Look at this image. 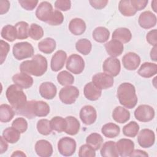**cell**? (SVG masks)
<instances>
[{
	"mask_svg": "<svg viewBox=\"0 0 157 157\" xmlns=\"http://www.w3.org/2000/svg\"><path fill=\"white\" fill-rule=\"evenodd\" d=\"M50 125L52 130L58 132H61L64 131L67 126V122L65 118L56 116L52 118L50 120Z\"/></svg>",
	"mask_w": 157,
	"mask_h": 157,
	"instance_id": "obj_40",
	"label": "cell"
},
{
	"mask_svg": "<svg viewBox=\"0 0 157 157\" xmlns=\"http://www.w3.org/2000/svg\"><path fill=\"white\" fill-rule=\"evenodd\" d=\"M47 59L41 55H36L31 60L23 61L20 65L21 72L36 77L43 75L47 70Z\"/></svg>",
	"mask_w": 157,
	"mask_h": 157,
	"instance_id": "obj_1",
	"label": "cell"
},
{
	"mask_svg": "<svg viewBox=\"0 0 157 157\" xmlns=\"http://www.w3.org/2000/svg\"><path fill=\"white\" fill-rule=\"evenodd\" d=\"M112 39L120 41L122 44L129 42L132 38L130 30L126 28H118L112 33Z\"/></svg>",
	"mask_w": 157,
	"mask_h": 157,
	"instance_id": "obj_27",
	"label": "cell"
},
{
	"mask_svg": "<svg viewBox=\"0 0 157 157\" xmlns=\"http://www.w3.org/2000/svg\"><path fill=\"white\" fill-rule=\"evenodd\" d=\"M118 9L120 13L126 17L134 15L137 11L131 4L130 0H121L118 4Z\"/></svg>",
	"mask_w": 157,
	"mask_h": 157,
	"instance_id": "obj_35",
	"label": "cell"
},
{
	"mask_svg": "<svg viewBox=\"0 0 157 157\" xmlns=\"http://www.w3.org/2000/svg\"><path fill=\"white\" fill-rule=\"evenodd\" d=\"M85 98L91 101L98 100L101 96L102 90L98 88L92 82L86 83L83 89Z\"/></svg>",
	"mask_w": 157,
	"mask_h": 157,
	"instance_id": "obj_23",
	"label": "cell"
},
{
	"mask_svg": "<svg viewBox=\"0 0 157 157\" xmlns=\"http://www.w3.org/2000/svg\"><path fill=\"white\" fill-rule=\"evenodd\" d=\"M131 157L134 156H140V157H148V155L146 151L141 150H134L132 153L130 155Z\"/></svg>",
	"mask_w": 157,
	"mask_h": 157,
	"instance_id": "obj_56",
	"label": "cell"
},
{
	"mask_svg": "<svg viewBox=\"0 0 157 157\" xmlns=\"http://www.w3.org/2000/svg\"><path fill=\"white\" fill-rule=\"evenodd\" d=\"M137 142L142 148H149L153 145L155 142V132L149 129H143L138 132Z\"/></svg>",
	"mask_w": 157,
	"mask_h": 157,
	"instance_id": "obj_12",
	"label": "cell"
},
{
	"mask_svg": "<svg viewBox=\"0 0 157 157\" xmlns=\"http://www.w3.org/2000/svg\"><path fill=\"white\" fill-rule=\"evenodd\" d=\"M92 82L102 90L112 87L113 85L114 80L111 75L105 72H99L93 76Z\"/></svg>",
	"mask_w": 157,
	"mask_h": 157,
	"instance_id": "obj_10",
	"label": "cell"
},
{
	"mask_svg": "<svg viewBox=\"0 0 157 157\" xmlns=\"http://www.w3.org/2000/svg\"><path fill=\"white\" fill-rule=\"evenodd\" d=\"M131 4L132 5L136 11L141 10L145 8L148 1V0H130Z\"/></svg>",
	"mask_w": 157,
	"mask_h": 157,
	"instance_id": "obj_52",
	"label": "cell"
},
{
	"mask_svg": "<svg viewBox=\"0 0 157 157\" xmlns=\"http://www.w3.org/2000/svg\"><path fill=\"white\" fill-rule=\"evenodd\" d=\"M0 153L2 154L3 153H4L5 151H7V148H8V144H7V142L4 139V137L2 136L0 137Z\"/></svg>",
	"mask_w": 157,
	"mask_h": 157,
	"instance_id": "obj_55",
	"label": "cell"
},
{
	"mask_svg": "<svg viewBox=\"0 0 157 157\" xmlns=\"http://www.w3.org/2000/svg\"><path fill=\"white\" fill-rule=\"evenodd\" d=\"M44 36L42 28L36 23H32L29 29V36L33 40H38Z\"/></svg>",
	"mask_w": 157,
	"mask_h": 157,
	"instance_id": "obj_44",
	"label": "cell"
},
{
	"mask_svg": "<svg viewBox=\"0 0 157 157\" xmlns=\"http://www.w3.org/2000/svg\"><path fill=\"white\" fill-rule=\"evenodd\" d=\"M139 131V125L136 121H132L126 124L123 128V133L124 136L129 137H136Z\"/></svg>",
	"mask_w": 157,
	"mask_h": 157,
	"instance_id": "obj_41",
	"label": "cell"
},
{
	"mask_svg": "<svg viewBox=\"0 0 157 157\" xmlns=\"http://www.w3.org/2000/svg\"><path fill=\"white\" fill-rule=\"evenodd\" d=\"M101 155L104 157H118L119 156L116 148V143L113 141L105 142L101 148Z\"/></svg>",
	"mask_w": 157,
	"mask_h": 157,
	"instance_id": "obj_28",
	"label": "cell"
},
{
	"mask_svg": "<svg viewBox=\"0 0 157 157\" xmlns=\"http://www.w3.org/2000/svg\"><path fill=\"white\" fill-rule=\"evenodd\" d=\"M139 25L144 29H150L156 24V17L151 12L147 10L140 13L138 20Z\"/></svg>",
	"mask_w": 157,
	"mask_h": 157,
	"instance_id": "obj_17",
	"label": "cell"
},
{
	"mask_svg": "<svg viewBox=\"0 0 157 157\" xmlns=\"http://www.w3.org/2000/svg\"><path fill=\"white\" fill-rule=\"evenodd\" d=\"M105 48L107 53L111 57L120 56L123 52V44L118 40L112 39L105 44Z\"/></svg>",
	"mask_w": 157,
	"mask_h": 157,
	"instance_id": "obj_22",
	"label": "cell"
},
{
	"mask_svg": "<svg viewBox=\"0 0 157 157\" xmlns=\"http://www.w3.org/2000/svg\"><path fill=\"white\" fill-rule=\"evenodd\" d=\"M59 153L64 156H72L76 150L75 140L69 137H64L59 139L58 142Z\"/></svg>",
	"mask_w": 157,
	"mask_h": 157,
	"instance_id": "obj_8",
	"label": "cell"
},
{
	"mask_svg": "<svg viewBox=\"0 0 157 157\" xmlns=\"http://www.w3.org/2000/svg\"><path fill=\"white\" fill-rule=\"evenodd\" d=\"M64 21L63 14L58 10H55L53 11L49 20L47 23L52 26H57L61 25Z\"/></svg>",
	"mask_w": 157,
	"mask_h": 157,
	"instance_id": "obj_45",
	"label": "cell"
},
{
	"mask_svg": "<svg viewBox=\"0 0 157 157\" xmlns=\"http://www.w3.org/2000/svg\"><path fill=\"white\" fill-rule=\"evenodd\" d=\"M102 69L105 73L112 77H116L121 70L120 61L115 57L107 58L103 63Z\"/></svg>",
	"mask_w": 157,
	"mask_h": 157,
	"instance_id": "obj_11",
	"label": "cell"
},
{
	"mask_svg": "<svg viewBox=\"0 0 157 157\" xmlns=\"http://www.w3.org/2000/svg\"><path fill=\"white\" fill-rule=\"evenodd\" d=\"M78 156L80 157H94L95 150L88 144L82 145L78 150Z\"/></svg>",
	"mask_w": 157,
	"mask_h": 157,
	"instance_id": "obj_47",
	"label": "cell"
},
{
	"mask_svg": "<svg viewBox=\"0 0 157 157\" xmlns=\"http://www.w3.org/2000/svg\"><path fill=\"white\" fill-rule=\"evenodd\" d=\"M86 142L96 151L101 148L103 142V138L99 134L94 132L86 137Z\"/></svg>",
	"mask_w": 157,
	"mask_h": 157,
	"instance_id": "obj_38",
	"label": "cell"
},
{
	"mask_svg": "<svg viewBox=\"0 0 157 157\" xmlns=\"http://www.w3.org/2000/svg\"><path fill=\"white\" fill-rule=\"evenodd\" d=\"M39 93L40 96L46 99H53L57 92L56 86L52 82H45L40 84L39 86Z\"/></svg>",
	"mask_w": 157,
	"mask_h": 157,
	"instance_id": "obj_21",
	"label": "cell"
},
{
	"mask_svg": "<svg viewBox=\"0 0 157 157\" xmlns=\"http://www.w3.org/2000/svg\"><path fill=\"white\" fill-rule=\"evenodd\" d=\"M134 117L140 122H148L153 119L155 110L152 107L148 105H140L134 111Z\"/></svg>",
	"mask_w": 157,
	"mask_h": 157,
	"instance_id": "obj_9",
	"label": "cell"
},
{
	"mask_svg": "<svg viewBox=\"0 0 157 157\" xmlns=\"http://www.w3.org/2000/svg\"><path fill=\"white\" fill-rule=\"evenodd\" d=\"M13 55L17 60H22L33 56L34 50L33 45L28 42H18L14 44L12 49Z\"/></svg>",
	"mask_w": 157,
	"mask_h": 157,
	"instance_id": "obj_5",
	"label": "cell"
},
{
	"mask_svg": "<svg viewBox=\"0 0 157 157\" xmlns=\"http://www.w3.org/2000/svg\"><path fill=\"white\" fill-rule=\"evenodd\" d=\"M66 69L74 74L82 73L85 68V61L83 58L77 54H72L66 61Z\"/></svg>",
	"mask_w": 157,
	"mask_h": 157,
	"instance_id": "obj_7",
	"label": "cell"
},
{
	"mask_svg": "<svg viewBox=\"0 0 157 157\" xmlns=\"http://www.w3.org/2000/svg\"><path fill=\"white\" fill-rule=\"evenodd\" d=\"M151 8L153 9V11L155 12H157V1L156 0H154L151 2Z\"/></svg>",
	"mask_w": 157,
	"mask_h": 157,
	"instance_id": "obj_59",
	"label": "cell"
},
{
	"mask_svg": "<svg viewBox=\"0 0 157 157\" xmlns=\"http://www.w3.org/2000/svg\"><path fill=\"white\" fill-rule=\"evenodd\" d=\"M37 129L38 132L44 136L49 135L53 131L51 125L50 121L47 119H40L37 123Z\"/></svg>",
	"mask_w": 157,
	"mask_h": 157,
	"instance_id": "obj_43",
	"label": "cell"
},
{
	"mask_svg": "<svg viewBox=\"0 0 157 157\" xmlns=\"http://www.w3.org/2000/svg\"><path fill=\"white\" fill-rule=\"evenodd\" d=\"M15 112L13 108L6 104L0 105V121L3 123L10 121L14 117Z\"/></svg>",
	"mask_w": 157,
	"mask_h": 157,
	"instance_id": "obj_32",
	"label": "cell"
},
{
	"mask_svg": "<svg viewBox=\"0 0 157 157\" xmlns=\"http://www.w3.org/2000/svg\"><path fill=\"white\" fill-rule=\"evenodd\" d=\"M67 59L66 53L61 50H58L52 56L50 63V67L54 72H58L61 70Z\"/></svg>",
	"mask_w": 157,
	"mask_h": 157,
	"instance_id": "obj_18",
	"label": "cell"
},
{
	"mask_svg": "<svg viewBox=\"0 0 157 157\" xmlns=\"http://www.w3.org/2000/svg\"><path fill=\"white\" fill-rule=\"evenodd\" d=\"M6 96L15 112L21 109L27 102V98L23 89L15 84L11 85L7 88Z\"/></svg>",
	"mask_w": 157,
	"mask_h": 157,
	"instance_id": "obj_4",
	"label": "cell"
},
{
	"mask_svg": "<svg viewBox=\"0 0 157 157\" xmlns=\"http://www.w3.org/2000/svg\"><path fill=\"white\" fill-rule=\"evenodd\" d=\"M79 96L78 89L74 86H66L59 92V98L64 104H72Z\"/></svg>",
	"mask_w": 157,
	"mask_h": 157,
	"instance_id": "obj_6",
	"label": "cell"
},
{
	"mask_svg": "<svg viewBox=\"0 0 157 157\" xmlns=\"http://www.w3.org/2000/svg\"><path fill=\"white\" fill-rule=\"evenodd\" d=\"M122 63L124 67L127 70L134 71L140 65V58L136 53L128 52L123 56Z\"/></svg>",
	"mask_w": 157,
	"mask_h": 157,
	"instance_id": "obj_14",
	"label": "cell"
},
{
	"mask_svg": "<svg viewBox=\"0 0 157 157\" xmlns=\"http://www.w3.org/2000/svg\"><path fill=\"white\" fill-rule=\"evenodd\" d=\"M20 6L26 10H33L37 5V0H19Z\"/></svg>",
	"mask_w": 157,
	"mask_h": 157,
	"instance_id": "obj_50",
	"label": "cell"
},
{
	"mask_svg": "<svg viewBox=\"0 0 157 157\" xmlns=\"http://www.w3.org/2000/svg\"><path fill=\"white\" fill-rule=\"evenodd\" d=\"M55 40L50 37H47L38 44V48L40 52L45 54L52 53L56 48Z\"/></svg>",
	"mask_w": 157,
	"mask_h": 157,
	"instance_id": "obj_31",
	"label": "cell"
},
{
	"mask_svg": "<svg viewBox=\"0 0 157 157\" xmlns=\"http://www.w3.org/2000/svg\"><path fill=\"white\" fill-rule=\"evenodd\" d=\"M10 8V2L7 0L0 1V14L3 15L7 13Z\"/></svg>",
	"mask_w": 157,
	"mask_h": 157,
	"instance_id": "obj_54",
	"label": "cell"
},
{
	"mask_svg": "<svg viewBox=\"0 0 157 157\" xmlns=\"http://www.w3.org/2000/svg\"><path fill=\"white\" fill-rule=\"evenodd\" d=\"M110 37V31L105 27L96 28L93 32V37L98 42L104 43L107 41Z\"/></svg>",
	"mask_w": 157,
	"mask_h": 157,
	"instance_id": "obj_33",
	"label": "cell"
},
{
	"mask_svg": "<svg viewBox=\"0 0 157 157\" xmlns=\"http://www.w3.org/2000/svg\"><path fill=\"white\" fill-rule=\"evenodd\" d=\"M12 157L13 156H17V157H25L26 156V155L25 154L24 152H23L22 151L20 150H16L15 151H13V153L11 155Z\"/></svg>",
	"mask_w": 157,
	"mask_h": 157,
	"instance_id": "obj_58",
	"label": "cell"
},
{
	"mask_svg": "<svg viewBox=\"0 0 157 157\" xmlns=\"http://www.w3.org/2000/svg\"><path fill=\"white\" fill-rule=\"evenodd\" d=\"M112 118L117 123H124L129 120L130 113L126 108L117 106L112 112Z\"/></svg>",
	"mask_w": 157,
	"mask_h": 157,
	"instance_id": "obj_26",
	"label": "cell"
},
{
	"mask_svg": "<svg viewBox=\"0 0 157 157\" xmlns=\"http://www.w3.org/2000/svg\"><path fill=\"white\" fill-rule=\"evenodd\" d=\"M50 112L48 104L42 101H29L20 110L15 112L17 115L25 116L29 119L36 117H46Z\"/></svg>",
	"mask_w": 157,
	"mask_h": 157,
	"instance_id": "obj_2",
	"label": "cell"
},
{
	"mask_svg": "<svg viewBox=\"0 0 157 157\" xmlns=\"http://www.w3.org/2000/svg\"><path fill=\"white\" fill-rule=\"evenodd\" d=\"M65 119L67 122V126L64 132L70 136L77 134L79 131L80 126L78 120L72 116H68L66 117Z\"/></svg>",
	"mask_w": 157,
	"mask_h": 157,
	"instance_id": "obj_29",
	"label": "cell"
},
{
	"mask_svg": "<svg viewBox=\"0 0 157 157\" xmlns=\"http://www.w3.org/2000/svg\"><path fill=\"white\" fill-rule=\"evenodd\" d=\"M157 73V64L150 62L144 63L138 70L140 76L144 78H150Z\"/></svg>",
	"mask_w": 157,
	"mask_h": 157,
	"instance_id": "obj_25",
	"label": "cell"
},
{
	"mask_svg": "<svg viewBox=\"0 0 157 157\" xmlns=\"http://www.w3.org/2000/svg\"><path fill=\"white\" fill-rule=\"evenodd\" d=\"M90 5L95 9H102L104 8L107 3V0H91L89 1Z\"/></svg>",
	"mask_w": 157,
	"mask_h": 157,
	"instance_id": "obj_53",
	"label": "cell"
},
{
	"mask_svg": "<svg viewBox=\"0 0 157 157\" xmlns=\"http://www.w3.org/2000/svg\"><path fill=\"white\" fill-rule=\"evenodd\" d=\"M1 37L9 42H13L17 38V31L15 26L7 25L4 26L1 32Z\"/></svg>",
	"mask_w": 157,
	"mask_h": 157,
	"instance_id": "obj_37",
	"label": "cell"
},
{
	"mask_svg": "<svg viewBox=\"0 0 157 157\" xmlns=\"http://www.w3.org/2000/svg\"><path fill=\"white\" fill-rule=\"evenodd\" d=\"M156 34H157V30L156 29H152L150 31L147 36H146V39L147 41L151 45L156 46L157 45V39H156Z\"/></svg>",
	"mask_w": 157,
	"mask_h": 157,
	"instance_id": "obj_51",
	"label": "cell"
},
{
	"mask_svg": "<svg viewBox=\"0 0 157 157\" xmlns=\"http://www.w3.org/2000/svg\"><path fill=\"white\" fill-rule=\"evenodd\" d=\"M69 29L74 35H81L86 30L85 22L82 19L79 18H73L69 22Z\"/></svg>",
	"mask_w": 157,
	"mask_h": 157,
	"instance_id": "obj_24",
	"label": "cell"
},
{
	"mask_svg": "<svg viewBox=\"0 0 157 157\" xmlns=\"http://www.w3.org/2000/svg\"><path fill=\"white\" fill-rule=\"evenodd\" d=\"M35 151L40 157H49L53 153V147L48 140L41 139L36 143Z\"/></svg>",
	"mask_w": 157,
	"mask_h": 157,
	"instance_id": "obj_20",
	"label": "cell"
},
{
	"mask_svg": "<svg viewBox=\"0 0 157 157\" xmlns=\"http://www.w3.org/2000/svg\"><path fill=\"white\" fill-rule=\"evenodd\" d=\"M53 11L52 5L47 1H43L39 4L37 8L36 16L40 21L47 23Z\"/></svg>",
	"mask_w": 157,
	"mask_h": 157,
	"instance_id": "obj_16",
	"label": "cell"
},
{
	"mask_svg": "<svg viewBox=\"0 0 157 157\" xmlns=\"http://www.w3.org/2000/svg\"><path fill=\"white\" fill-rule=\"evenodd\" d=\"M150 55L151 60L154 61H157V47L156 46H154L153 48H151Z\"/></svg>",
	"mask_w": 157,
	"mask_h": 157,
	"instance_id": "obj_57",
	"label": "cell"
},
{
	"mask_svg": "<svg viewBox=\"0 0 157 157\" xmlns=\"http://www.w3.org/2000/svg\"><path fill=\"white\" fill-rule=\"evenodd\" d=\"M116 148L120 156H130L134 150V144L130 139H121L116 143Z\"/></svg>",
	"mask_w": 157,
	"mask_h": 157,
	"instance_id": "obj_15",
	"label": "cell"
},
{
	"mask_svg": "<svg viewBox=\"0 0 157 157\" xmlns=\"http://www.w3.org/2000/svg\"><path fill=\"white\" fill-rule=\"evenodd\" d=\"M4 139L10 144L17 142L20 137V132L13 127H9L5 129L2 132Z\"/></svg>",
	"mask_w": 157,
	"mask_h": 157,
	"instance_id": "obj_34",
	"label": "cell"
},
{
	"mask_svg": "<svg viewBox=\"0 0 157 157\" xmlns=\"http://www.w3.org/2000/svg\"><path fill=\"white\" fill-rule=\"evenodd\" d=\"M12 126L16 129L20 133H23L28 129V122L24 118H17L13 121Z\"/></svg>",
	"mask_w": 157,
	"mask_h": 157,
	"instance_id": "obj_46",
	"label": "cell"
},
{
	"mask_svg": "<svg viewBox=\"0 0 157 157\" xmlns=\"http://www.w3.org/2000/svg\"><path fill=\"white\" fill-rule=\"evenodd\" d=\"M18 39H26L29 37V25L26 21H21L15 25Z\"/></svg>",
	"mask_w": 157,
	"mask_h": 157,
	"instance_id": "obj_36",
	"label": "cell"
},
{
	"mask_svg": "<svg viewBox=\"0 0 157 157\" xmlns=\"http://www.w3.org/2000/svg\"><path fill=\"white\" fill-rule=\"evenodd\" d=\"M13 82L22 89L29 88L33 84V77L25 72L17 73L12 77Z\"/></svg>",
	"mask_w": 157,
	"mask_h": 157,
	"instance_id": "obj_19",
	"label": "cell"
},
{
	"mask_svg": "<svg viewBox=\"0 0 157 157\" xmlns=\"http://www.w3.org/2000/svg\"><path fill=\"white\" fill-rule=\"evenodd\" d=\"M55 7L58 10L67 11L71 9V2L69 0H57L55 2Z\"/></svg>",
	"mask_w": 157,
	"mask_h": 157,
	"instance_id": "obj_49",
	"label": "cell"
},
{
	"mask_svg": "<svg viewBox=\"0 0 157 157\" xmlns=\"http://www.w3.org/2000/svg\"><path fill=\"white\" fill-rule=\"evenodd\" d=\"M0 47H1V57H0V60H1V64H2L4 61H5L7 55L9 52L10 50V45L9 44L4 41L3 40H1L0 41Z\"/></svg>",
	"mask_w": 157,
	"mask_h": 157,
	"instance_id": "obj_48",
	"label": "cell"
},
{
	"mask_svg": "<svg viewBox=\"0 0 157 157\" xmlns=\"http://www.w3.org/2000/svg\"><path fill=\"white\" fill-rule=\"evenodd\" d=\"M75 48L81 54L86 55L90 53L92 48V44L88 39H81L76 42Z\"/></svg>",
	"mask_w": 157,
	"mask_h": 157,
	"instance_id": "obj_39",
	"label": "cell"
},
{
	"mask_svg": "<svg viewBox=\"0 0 157 157\" xmlns=\"http://www.w3.org/2000/svg\"><path fill=\"white\" fill-rule=\"evenodd\" d=\"M120 132V127L113 123H106L103 125L101 128V132L102 134L108 138L116 137L119 135Z\"/></svg>",
	"mask_w": 157,
	"mask_h": 157,
	"instance_id": "obj_30",
	"label": "cell"
},
{
	"mask_svg": "<svg viewBox=\"0 0 157 157\" xmlns=\"http://www.w3.org/2000/svg\"><path fill=\"white\" fill-rule=\"evenodd\" d=\"M57 81L61 85L69 86L74 83V77L67 71H63L57 75Z\"/></svg>",
	"mask_w": 157,
	"mask_h": 157,
	"instance_id": "obj_42",
	"label": "cell"
},
{
	"mask_svg": "<svg viewBox=\"0 0 157 157\" xmlns=\"http://www.w3.org/2000/svg\"><path fill=\"white\" fill-rule=\"evenodd\" d=\"M117 96L120 103L126 108L132 109L137 103V97L134 86L128 82L120 85Z\"/></svg>",
	"mask_w": 157,
	"mask_h": 157,
	"instance_id": "obj_3",
	"label": "cell"
},
{
	"mask_svg": "<svg viewBox=\"0 0 157 157\" xmlns=\"http://www.w3.org/2000/svg\"><path fill=\"white\" fill-rule=\"evenodd\" d=\"M80 118L86 125L93 124L97 118V113L94 107L87 105L83 106L80 111Z\"/></svg>",
	"mask_w": 157,
	"mask_h": 157,
	"instance_id": "obj_13",
	"label": "cell"
}]
</instances>
